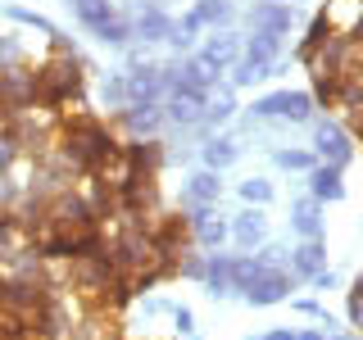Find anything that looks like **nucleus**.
<instances>
[{
    "label": "nucleus",
    "instance_id": "14",
    "mask_svg": "<svg viewBox=\"0 0 363 340\" xmlns=\"http://www.w3.org/2000/svg\"><path fill=\"white\" fill-rule=\"evenodd\" d=\"M236 236H241V241H255V236H259V218H241V222H236Z\"/></svg>",
    "mask_w": 363,
    "mask_h": 340
},
{
    "label": "nucleus",
    "instance_id": "7",
    "mask_svg": "<svg viewBox=\"0 0 363 340\" xmlns=\"http://www.w3.org/2000/svg\"><path fill=\"white\" fill-rule=\"evenodd\" d=\"M159 86H164V77H159V73H136V77H132V96L145 100V105L159 96Z\"/></svg>",
    "mask_w": 363,
    "mask_h": 340
},
{
    "label": "nucleus",
    "instance_id": "4",
    "mask_svg": "<svg viewBox=\"0 0 363 340\" xmlns=\"http://www.w3.org/2000/svg\"><path fill=\"white\" fill-rule=\"evenodd\" d=\"M259 113H291V118H304V113H309V100L304 96H268V100H259Z\"/></svg>",
    "mask_w": 363,
    "mask_h": 340
},
{
    "label": "nucleus",
    "instance_id": "12",
    "mask_svg": "<svg viewBox=\"0 0 363 340\" xmlns=\"http://www.w3.org/2000/svg\"><path fill=\"white\" fill-rule=\"evenodd\" d=\"M232 159H236V150H232V145H227V141H218V145H209V164H213V168L232 164Z\"/></svg>",
    "mask_w": 363,
    "mask_h": 340
},
{
    "label": "nucleus",
    "instance_id": "6",
    "mask_svg": "<svg viewBox=\"0 0 363 340\" xmlns=\"http://www.w3.org/2000/svg\"><path fill=\"white\" fill-rule=\"evenodd\" d=\"M77 9H82V23H91V28H105V23H113L109 14V0H77Z\"/></svg>",
    "mask_w": 363,
    "mask_h": 340
},
{
    "label": "nucleus",
    "instance_id": "17",
    "mask_svg": "<svg viewBox=\"0 0 363 340\" xmlns=\"http://www.w3.org/2000/svg\"><path fill=\"white\" fill-rule=\"evenodd\" d=\"M200 232H204V241H223V222H204Z\"/></svg>",
    "mask_w": 363,
    "mask_h": 340
},
{
    "label": "nucleus",
    "instance_id": "15",
    "mask_svg": "<svg viewBox=\"0 0 363 340\" xmlns=\"http://www.w3.org/2000/svg\"><path fill=\"white\" fill-rule=\"evenodd\" d=\"M141 32H150V37H159V32H168V23L159 18V14H145V18H141Z\"/></svg>",
    "mask_w": 363,
    "mask_h": 340
},
{
    "label": "nucleus",
    "instance_id": "18",
    "mask_svg": "<svg viewBox=\"0 0 363 340\" xmlns=\"http://www.w3.org/2000/svg\"><path fill=\"white\" fill-rule=\"evenodd\" d=\"M313 227H318L313 222V209H300V232H313Z\"/></svg>",
    "mask_w": 363,
    "mask_h": 340
},
{
    "label": "nucleus",
    "instance_id": "1",
    "mask_svg": "<svg viewBox=\"0 0 363 340\" xmlns=\"http://www.w3.org/2000/svg\"><path fill=\"white\" fill-rule=\"evenodd\" d=\"M64 150V159L77 168V177H86V173H105L109 164H118V154H123V145L113 141V132L105 128V123H96V118H86V113H77V118H64V128H60V141H55Z\"/></svg>",
    "mask_w": 363,
    "mask_h": 340
},
{
    "label": "nucleus",
    "instance_id": "3",
    "mask_svg": "<svg viewBox=\"0 0 363 340\" xmlns=\"http://www.w3.org/2000/svg\"><path fill=\"white\" fill-rule=\"evenodd\" d=\"M286 286H291V281L281 277V272H259L255 286H250L245 295H250L255 304H272V300H281V295H286Z\"/></svg>",
    "mask_w": 363,
    "mask_h": 340
},
{
    "label": "nucleus",
    "instance_id": "10",
    "mask_svg": "<svg viewBox=\"0 0 363 340\" xmlns=\"http://www.w3.org/2000/svg\"><path fill=\"white\" fill-rule=\"evenodd\" d=\"M318 264H323V254H318V245H304L300 254H295V268H300V272H318Z\"/></svg>",
    "mask_w": 363,
    "mask_h": 340
},
{
    "label": "nucleus",
    "instance_id": "2",
    "mask_svg": "<svg viewBox=\"0 0 363 340\" xmlns=\"http://www.w3.org/2000/svg\"><path fill=\"white\" fill-rule=\"evenodd\" d=\"M77 96H82V73H77L73 55H60V60L37 68V105L64 109V105H77Z\"/></svg>",
    "mask_w": 363,
    "mask_h": 340
},
{
    "label": "nucleus",
    "instance_id": "5",
    "mask_svg": "<svg viewBox=\"0 0 363 340\" xmlns=\"http://www.w3.org/2000/svg\"><path fill=\"white\" fill-rule=\"evenodd\" d=\"M18 154H23V145H18V136L9 123H0V173H9V168L18 164Z\"/></svg>",
    "mask_w": 363,
    "mask_h": 340
},
{
    "label": "nucleus",
    "instance_id": "13",
    "mask_svg": "<svg viewBox=\"0 0 363 340\" xmlns=\"http://www.w3.org/2000/svg\"><path fill=\"white\" fill-rule=\"evenodd\" d=\"M318 196H340V186H336V173H318Z\"/></svg>",
    "mask_w": 363,
    "mask_h": 340
},
{
    "label": "nucleus",
    "instance_id": "8",
    "mask_svg": "<svg viewBox=\"0 0 363 340\" xmlns=\"http://www.w3.org/2000/svg\"><path fill=\"white\" fill-rule=\"evenodd\" d=\"M232 55H236V41H227V37L209 41V50H204V68H223Z\"/></svg>",
    "mask_w": 363,
    "mask_h": 340
},
{
    "label": "nucleus",
    "instance_id": "11",
    "mask_svg": "<svg viewBox=\"0 0 363 340\" xmlns=\"http://www.w3.org/2000/svg\"><path fill=\"white\" fill-rule=\"evenodd\" d=\"M191 196H196V200H213V196H218V181H213L209 173L196 177V181H191Z\"/></svg>",
    "mask_w": 363,
    "mask_h": 340
},
{
    "label": "nucleus",
    "instance_id": "9",
    "mask_svg": "<svg viewBox=\"0 0 363 340\" xmlns=\"http://www.w3.org/2000/svg\"><path fill=\"white\" fill-rule=\"evenodd\" d=\"M128 123H132L136 132H155L159 113H155V105H141V109H132V113H128Z\"/></svg>",
    "mask_w": 363,
    "mask_h": 340
},
{
    "label": "nucleus",
    "instance_id": "16",
    "mask_svg": "<svg viewBox=\"0 0 363 340\" xmlns=\"http://www.w3.org/2000/svg\"><path fill=\"white\" fill-rule=\"evenodd\" d=\"M272 191L264 186V181H245V200H268Z\"/></svg>",
    "mask_w": 363,
    "mask_h": 340
}]
</instances>
